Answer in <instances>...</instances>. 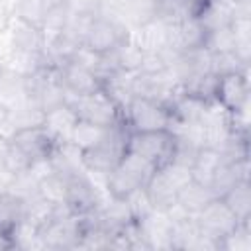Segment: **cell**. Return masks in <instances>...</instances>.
Masks as SVG:
<instances>
[{
  "instance_id": "cell-1",
  "label": "cell",
  "mask_w": 251,
  "mask_h": 251,
  "mask_svg": "<svg viewBox=\"0 0 251 251\" xmlns=\"http://www.w3.org/2000/svg\"><path fill=\"white\" fill-rule=\"evenodd\" d=\"M153 173L155 167L151 163L131 151H124L118 165L106 175V194L112 198H126L133 190L143 188Z\"/></svg>"
},
{
  "instance_id": "cell-2",
  "label": "cell",
  "mask_w": 251,
  "mask_h": 251,
  "mask_svg": "<svg viewBox=\"0 0 251 251\" xmlns=\"http://www.w3.org/2000/svg\"><path fill=\"white\" fill-rule=\"evenodd\" d=\"M175 143L176 139L171 129L127 131L126 151H131L151 163L155 169H161L175 159Z\"/></svg>"
},
{
  "instance_id": "cell-3",
  "label": "cell",
  "mask_w": 251,
  "mask_h": 251,
  "mask_svg": "<svg viewBox=\"0 0 251 251\" xmlns=\"http://www.w3.org/2000/svg\"><path fill=\"white\" fill-rule=\"evenodd\" d=\"M122 114L127 131H157V129H171L173 126L171 110L165 104L145 96H133L126 104Z\"/></svg>"
},
{
  "instance_id": "cell-4",
  "label": "cell",
  "mask_w": 251,
  "mask_h": 251,
  "mask_svg": "<svg viewBox=\"0 0 251 251\" xmlns=\"http://www.w3.org/2000/svg\"><path fill=\"white\" fill-rule=\"evenodd\" d=\"M127 37H129V27L108 10H102L90 20L82 45L98 55H110Z\"/></svg>"
},
{
  "instance_id": "cell-5",
  "label": "cell",
  "mask_w": 251,
  "mask_h": 251,
  "mask_svg": "<svg viewBox=\"0 0 251 251\" xmlns=\"http://www.w3.org/2000/svg\"><path fill=\"white\" fill-rule=\"evenodd\" d=\"M69 104L75 108L78 120H86L104 127H116L124 124L122 108L114 102V98L104 88H98L82 96H71Z\"/></svg>"
},
{
  "instance_id": "cell-6",
  "label": "cell",
  "mask_w": 251,
  "mask_h": 251,
  "mask_svg": "<svg viewBox=\"0 0 251 251\" xmlns=\"http://www.w3.org/2000/svg\"><path fill=\"white\" fill-rule=\"evenodd\" d=\"M126 137H127V127L116 126L106 139H102L98 145L86 149L80 153L82 165L88 175H100L106 178V175L118 165L126 151Z\"/></svg>"
},
{
  "instance_id": "cell-7",
  "label": "cell",
  "mask_w": 251,
  "mask_h": 251,
  "mask_svg": "<svg viewBox=\"0 0 251 251\" xmlns=\"http://www.w3.org/2000/svg\"><path fill=\"white\" fill-rule=\"evenodd\" d=\"M39 235L45 249H78L82 237V218L73 214H61L41 226Z\"/></svg>"
},
{
  "instance_id": "cell-8",
  "label": "cell",
  "mask_w": 251,
  "mask_h": 251,
  "mask_svg": "<svg viewBox=\"0 0 251 251\" xmlns=\"http://www.w3.org/2000/svg\"><path fill=\"white\" fill-rule=\"evenodd\" d=\"M102 200L104 198H102L98 186L90 180L88 173L73 175V176L67 178L63 204L67 206V210L73 216H86V214L98 210Z\"/></svg>"
},
{
  "instance_id": "cell-9",
  "label": "cell",
  "mask_w": 251,
  "mask_h": 251,
  "mask_svg": "<svg viewBox=\"0 0 251 251\" xmlns=\"http://www.w3.org/2000/svg\"><path fill=\"white\" fill-rule=\"evenodd\" d=\"M194 218L200 233H204L206 237L218 243V251H220V241L226 235H229L239 224V220L233 216V212L226 206V202L220 196L214 198L210 204H206Z\"/></svg>"
},
{
  "instance_id": "cell-10",
  "label": "cell",
  "mask_w": 251,
  "mask_h": 251,
  "mask_svg": "<svg viewBox=\"0 0 251 251\" xmlns=\"http://www.w3.org/2000/svg\"><path fill=\"white\" fill-rule=\"evenodd\" d=\"M10 139L33 161V163H43V161H51L53 155L59 151V143L53 139V135L39 124V126H31V127H22L16 129Z\"/></svg>"
},
{
  "instance_id": "cell-11",
  "label": "cell",
  "mask_w": 251,
  "mask_h": 251,
  "mask_svg": "<svg viewBox=\"0 0 251 251\" xmlns=\"http://www.w3.org/2000/svg\"><path fill=\"white\" fill-rule=\"evenodd\" d=\"M216 100L227 110L237 112L249 102V71H237L218 76Z\"/></svg>"
},
{
  "instance_id": "cell-12",
  "label": "cell",
  "mask_w": 251,
  "mask_h": 251,
  "mask_svg": "<svg viewBox=\"0 0 251 251\" xmlns=\"http://www.w3.org/2000/svg\"><path fill=\"white\" fill-rule=\"evenodd\" d=\"M57 71H59V78H61L65 90L69 92V98L90 94V92L102 88V80L98 78V75L75 61H65L61 67H57Z\"/></svg>"
},
{
  "instance_id": "cell-13",
  "label": "cell",
  "mask_w": 251,
  "mask_h": 251,
  "mask_svg": "<svg viewBox=\"0 0 251 251\" xmlns=\"http://www.w3.org/2000/svg\"><path fill=\"white\" fill-rule=\"evenodd\" d=\"M137 224L149 249H173V220L167 212L153 210Z\"/></svg>"
},
{
  "instance_id": "cell-14",
  "label": "cell",
  "mask_w": 251,
  "mask_h": 251,
  "mask_svg": "<svg viewBox=\"0 0 251 251\" xmlns=\"http://www.w3.org/2000/svg\"><path fill=\"white\" fill-rule=\"evenodd\" d=\"M76 122H78V116H76L75 108L67 102V104H61V106L45 112L41 126L53 135V139L59 145H67Z\"/></svg>"
},
{
  "instance_id": "cell-15",
  "label": "cell",
  "mask_w": 251,
  "mask_h": 251,
  "mask_svg": "<svg viewBox=\"0 0 251 251\" xmlns=\"http://www.w3.org/2000/svg\"><path fill=\"white\" fill-rule=\"evenodd\" d=\"M129 37L143 49V51H161L167 47L169 39V24L161 22L159 18H151L149 22L129 29Z\"/></svg>"
},
{
  "instance_id": "cell-16",
  "label": "cell",
  "mask_w": 251,
  "mask_h": 251,
  "mask_svg": "<svg viewBox=\"0 0 251 251\" xmlns=\"http://www.w3.org/2000/svg\"><path fill=\"white\" fill-rule=\"evenodd\" d=\"M24 218H25V200L10 190H2L0 192V235H4L10 241L14 229Z\"/></svg>"
},
{
  "instance_id": "cell-17",
  "label": "cell",
  "mask_w": 251,
  "mask_h": 251,
  "mask_svg": "<svg viewBox=\"0 0 251 251\" xmlns=\"http://www.w3.org/2000/svg\"><path fill=\"white\" fill-rule=\"evenodd\" d=\"M145 192L149 196V202L155 210L167 212L169 208H173L176 204V186L167 178V175L161 169H155V173L151 175V178L145 184Z\"/></svg>"
},
{
  "instance_id": "cell-18",
  "label": "cell",
  "mask_w": 251,
  "mask_h": 251,
  "mask_svg": "<svg viewBox=\"0 0 251 251\" xmlns=\"http://www.w3.org/2000/svg\"><path fill=\"white\" fill-rule=\"evenodd\" d=\"M214 198H218L214 194V190L208 184H202L198 180H190L186 186H182L176 194V204L190 216H196L206 204H210Z\"/></svg>"
},
{
  "instance_id": "cell-19",
  "label": "cell",
  "mask_w": 251,
  "mask_h": 251,
  "mask_svg": "<svg viewBox=\"0 0 251 251\" xmlns=\"http://www.w3.org/2000/svg\"><path fill=\"white\" fill-rule=\"evenodd\" d=\"M220 198L226 202V206L233 212V216L239 222H249L251 220V182H249V178L237 180Z\"/></svg>"
},
{
  "instance_id": "cell-20",
  "label": "cell",
  "mask_w": 251,
  "mask_h": 251,
  "mask_svg": "<svg viewBox=\"0 0 251 251\" xmlns=\"http://www.w3.org/2000/svg\"><path fill=\"white\" fill-rule=\"evenodd\" d=\"M112 129H114V127H104V126H96V124L86 122V120H78V122L75 124V129H73V133H71L69 143H71L73 147H76V149L82 153V151H86V149L98 145L102 139H106Z\"/></svg>"
},
{
  "instance_id": "cell-21",
  "label": "cell",
  "mask_w": 251,
  "mask_h": 251,
  "mask_svg": "<svg viewBox=\"0 0 251 251\" xmlns=\"http://www.w3.org/2000/svg\"><path fill=\"white\" fill-rule=\"evenodd\" d=\"M222 153L218 149H212V147H200L198 153H196V159L194 163L190 165V171H192V178L202 182V184H210L216 169L222 165Z\"/></svg>"
},
{
  "instance_id": "cell-22",
  "label": "cell",
  "mask_w": 251,
  "mask_h": 251,
  "mask_svg": "<svg viewBox=\"0 0 251 251\" xmlns=\"http://www.w3.org/2000/svg\"><path fill=\"white\" fill-rule=\"evenodd\" d=\"M143 55H145V51L131 37H127L112 53V61H114L116 69H120L124 73H139L141 63H143Z\"/></svg>"
},
{
  "instance_id": "cell-23",
  "label": "cell",
  "mask_w": 251,
  "mask_h": 251,
  "mask_svg": "<svg viewBox=\"0 0 251 251\" xmlns=\"http://www.w3.org/2000/svg\"><path fill=\"white\" fill-rule=\"evenodd\" d=\"M65 184H67V178L63 175H59L57 171H53V167H51L47 173H43L37 178V192H39V196H43L55 204H63Z\"/></svg>"
},
{
  "instance_id": "cell-24",
  "label": "cell",
  "mask_w": 251,
  "mask_h": 251,
  "mask_svg": "<svg viewBox=\"0 0 251 251\" xmlns=\"http://www.w3.org/2000/svg\"><path fill=\"white\" fill-rule=\"evenodd\" d=\"M10 243H12V249H24V251L45 249L43 241H41V235H39V227L33 226L31 222H27L25 218L14 229V233L10 237Z\"/></svg>"
},
{
  "instance_id": "cell-25",
  "label": "cell",
  "mask_w": 251,
  "mask_h": 251,
  "mask_svg": "<svg viewBox=\"0 0 251 251\" xmlns=\"http://www.w3.org/2000/svg\"><path fill=\"white\" fill-rule=\"evenodd\" d=\"M2 165L6 167V171H10L14 176H18V175L29 173L31 167H33V161L8 137L6 145H4V151H2Z\"/></svg>"
},
{
  "instance_id": "cell-26",
  "label": "cell",
  "mask_w": 251,
  "mask_h": 251,
  "mask_svg": "<svg viewBox=\"0 0 251 251\" xmlns=\"http://www.w3.org/2000/svg\"><path fill=\"white\" fill-rule=\"evenodd\" d=\"M49 10L51 8L45 4V0H18L16 10H14L12 16H18L24 22L39 27L43 24V20H45V16H47Z\"/></svg>"
},
{
  "instance_id": "cell-27",
  "label": "cell",
  "mask_w": 251,
  "mask_h": 251,
  "mask_svg": "<svg viewBox=\"0 0 251 251\" xmlns=\"http://www.w3.org/2000/svg\"><path fill=\"white\" fill-rule=\"evenodd\" d=\"M220 249L224 251H251V220L239 222L235 229L220 241Z\"/></svg>"
},
{
  "instance_id": "cell-28",
  "label": "cell",
  "mask_w": 251,
  "mask_h": 251,
  "mask_svg": "<svg viewBox=\"0 0 251 251\" xmlns=\"http://www.w3.org/2000/svg\"><path fill=\"white\" fill-rule=\"evenodd\" d=\"M204 49L208 53H229L235 49V37H233V31L231 27H220V29H212L208 31L206 35V43H204Z\"/></svg>"
},
{
  "instance_id": "cell-29",
  "label": "cell",
  "mask_w": 251,
  "mask_h": 251,
  "mask_svg": "<svg viewBox=\"0 0 251 251\" xmlns=\"http://www.w3.org/2000/svg\"><path fill=\"white\" fill-rule=\"evenodd\" d=\"M237 71H249V65H245L233 51H229V53H214L210 57V73L220 76V75L237 73Z\"/></svg>"
},
{
  "instance_id": "cell-30",
  "label": "cell",
  "mask_w": 251,
  "mask_h": 251,
  "mask_svg": "<svg viewBox=\"0 0 251 251\" xmlns=\"http://www.w3.org/2000/svg\"><path fill=\"white\" fill-rule=\"evenodd\" d=\"M126 202H127L129 212H131V216H133L135 222H141L145 216H149V214L155 210V208L151 206V202H149V196H147V192H145V186H143V188H137V190H133L129 196H126Z\"/></svg>"
},
{
  "instance_id": "cell-31",
  "label": "cell",
  "mask_w": 251,
  "mask_h": 251,
  "mask_svg": "<svg viewBox=\"0 0 251 251\" xmlns=\"http://www.w3.org/2000/svg\"><path fill=\"white\" fill-rule=\"evenodd\" d=\"M6 116H8V108L0 102V135H2V129H4V124H6Z\"/></svg>"
},
{
  "instance_id": "cell-32",
  "label": "cell",
  "mask_w": 251,
  "mask_h": 251,
  "mask_svg": "<svg viewBox=\"0 0 251 251\" xmlns=\"http://www.w3.org/2000/svg\"><path fill=\"white\" fill-rule=\"evenodd\" d=\"M6 71H8V65H6V59H4V57H0V80L4 78V75H6Z\"/></svg>"
},
{
  "instance_id": "cell-33",
  "label": "cell",
  "mask_w": 251,
  "mask_h": 251,
  "mask_svg": "<svg viewBox=\"0 0 251 251\" xmlns=\"http://www.w3.org/2000/svg\"><path fill=\"white\" fill-rule=\"evenodd\" d=\"M45 4L49 8H55V6H61V4H67V0H45Z\"/></svg>"
},
{
  "instance_id": "cell-34",
  "label": "cell",
  "mask_w": 251,
  "mask_h": 251,
  "mask_svg": "<svg viewBox=\"0 0 251 251\" xmlns=\"http://www.w3.org/2000/svg\"><path fill=\"white\" fill-rule=\"evenodd\" d=\"M0 249H12V245H10V241L4 237V235H0Z\"/></svg>"
},
{
  "instance_id": "cell-35",
  "label": "cell",
  "mask_w": 251,
  "mask_h": 251,
  "mask_svg": "<svg viewBox=\"0 0 251 251\" xmlns=\"http://www.w3.org/2000/svg\"><path fill=\"white\" fill-rule=\"evenodd\" d=\"M229 2H237V0H229Z\"/></svg>"
}]
</instances>
